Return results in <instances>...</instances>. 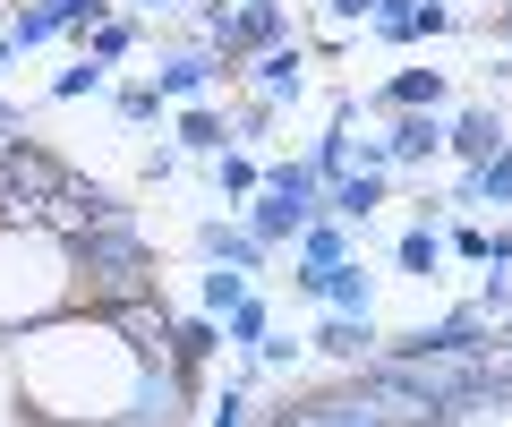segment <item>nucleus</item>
<instances>
[{
  "label": "nucleus",
  "instance_id": "nucleus-1",
  "mask_svg": "<svg viewBox=\"0 0 512 427\" xmlns=\"http://www.w3.org/2000/svg\"><path fill=\"white\" fill-rule=\"evenodd\" d=\"M60 308H77L69 240L52 223H0V334H26Z\"/></svg>",
  "mask_w": 512,
  "mask_h": 427
},
{
  "label": "nucleus",
  "instance_id": "nucleus-2",
  "mask_svg": "<svg viewBox=\"0 0 512 427\" xmlns=\"http://www.w3.org/2000/svg\"><path fill=\"white\" fill-rule=\"evenodd\" d=\"M69 274H77V299L86 308H120V299L154 291V248L128 214L120 223H86V231H69Z\"/></svg>",
  "mask_w": 512,
  "mask_h": 427
},
{
  "label": "nucleus",
  "instance_id": "nucleus-3",
  "mask_svg": "<svg viewBox=\"0 0 512 427\" xmlns=\"http://www.w3.org/2000/svg\"><path fill=\"white\" fill-rule=\"evenodd\" d=\"M60 180H69V163H60V154H43L26 129L0 137V223H52Z\"/></svg>",
  "mask_w": 512,
  "mask_h": 427
},
{
  "label": "nucleus",
  "instance_id": "nucleus-4",
  "mask_svg": "<svg viewBox=\"0 0 512 427\" xmlns=\"http://www.w3.org/2000/svg\"><path fill=\"white\" fill-rule=\"evenodd\" d=\"M188 410H197V376H180L171 359H154V368H137V385H128L120 427H188Z\"/></svg>",
  "mask_w": 512,
  "mask_h": 427
},
{
  "label": "nucleus",
  "instance_id": "nucleus-5",
  "mask_svg": "<svg viewBox=\"0 0 512 427\" xmlns=\"http://www.w3.org/2000/svg\"><path fill=\"white\" fill-rule=\"evenodd\" d=\"M111 18V0H18L9 9V52H35V43H52V35H86V26H103Z\"/></svg>",
  "mask_w": 512,
  "mask_h": 427
},
{
  "label": "nucleus",
  "instance_id": "nucleus-6",
  "mask_svg": "<svg viewBox=\"0 0 512 427\" xmlns=\"http://www.w3.org/2000/svg\"><path fill=\"white\" fill-rule=\"evenodd\" d=\"M94 316H103V325H111V334H120L128 342V359H137V368H154V359H171V308H163V299H120V308H94Z\"/></svg>",
  "mask_w": 512,
  "mask_h": 427
},
{
  "label": "nucleus",
  "instance_id": "nucleus-7",
  "mask_svg": "<svg viewBox=\"0 0 512 427\" xmlns=\"http://www.w3.org/2000/svg\"><path fill=\"white\" fill-rule=\"evenodd\" d=\"M291 291L325 299L333 316H376V274H367L359 257H342V265H316V274H291Z\"/></svg>",
  "mask_w": 512,
  "mask_h": 427
},
{
  "label": "nucleus",
  "instance_id": "nucleus-8",
  "mask_svg": "<svg viewBox=\"0 0 512 427\" xmlns=\"http://www.w3.org/2000/svg\"><path fill=\"white\" fill-rule=\"evenodd\" d=\"M222 77H231V69H222V60L205 52V43H180V52H163V60H154V94H163V103H205V94H214Z\"/></svg>",
  "mask_w": 512,
  "mask_h": 427
},
{
  "label": "nucleus",
  "instance_id": "nucleus-9",
  "mask_svg": "<svg viewBox=\"0 0 512 427\" xmlns=\"http://www.w3.org/2000/svg\"><path fill=\"white\" fill-rule=\"evenodd\" d=\"M274 43H291V9H282V0H239L231 35H222V69H239V60H256V52H274Z\"/></svg>",
  "mask_w": 512,
  "mask_h": 427
},
{
  "label": "nucleus",
  "instance_id": "nucleus-10",
  "mask_svg": "<svg viewBox=\"0 0 512 427\" xmlns=\"http://www.w3.org/2000/svg\"><path fill=\"white\" fill-rule=\"evenodd\" d=\"M197 257H205V265H231V274H265V265H274V248L256 240L248 223L214 214V223H197Z\"/></svg>",
  "mask_w": 512,
  "mask_h": 427
},
{
  "label": "nucleus",
  "instance_id": "nucleus-11",
  "mask_svg": "<svg viewBox=\"0 0 512 427\" xmlns=\"http://www.w3.org/2000/svg\"><path fill=\"white\" fill-rule=\"evenodd\" d=\"M239 69H248V86L265 94V103H308V52H299V43H274V52H256V60H239Z\"/></svg>",
  "mask_w": 512,
  "mask_h": 427
},
{
  "label": "nucleus",
  "instance_id": "nucleus-12",
  "mask_svg": "<svg viewBox=\"0 0 512 427\" xmlns=\"http://www.w3.org/2000/svg\"><path fill=\"white\" fill-rule=\"evenodd\" d=\"M265 427H384V410L367 402L359 385H342V393H316V402H299V410H274Z\"/></svg>",
  "mask_w": 512,
  "mask_h": 427
},
{
  "label": "nucleus",
  "instance_id": "nucleus-13",
  "mask_svg": "<svg viewBox=\"0 0 512 427\" xmlns=\"http://www.w3.org/2000/svg\"><path fill=\"white\" fill-rule=\"evenodd\" d=\"M367 26H376L384 43H427V35H453V9H444V0H376Z\"/></svg>",
  "mask_w": 512,
  "mask_h": 427
},
{
  "label": "nucleus",
  "instance_id": "nucleus-14",
  "mask_svg": "<svg viewBox=\"0 0 512 427\" xmlns=\"http://www.w3.org/2000/svg\"><path fill=\"white\" fill-rule=\"evenodd\" d=\"M316 351H325L333 368H367V359L384 351V325H376V316H333V308H325V325H316Z\"/></svg>",
  "mask_w": 512,
  "mask_h": 427
},
{
  "label": "nucleus",
  "instance_id": "nucleus-15",
  "mask_svg": "<svg viewBox=\"0 0 512 427\" xmlns=\"http://www.w3.org/2000/svg\"><path fill=\"white\" fill-rule=\"evenodd\" d=\"M444 154V120L436 112H393V129H384V163L393 171H419Z\"/></svg>",
  "mask_w": 512,
  "mask_h": 427
},
{
  "label": "nucleus",
  "instance_id": "nucleus-16",
  "mask_svg": "<svg viewBox=\"0 0 512 427\" xmlns=\"http://www.w3.org/2000/svg\"><path fill=\"white\" fill-rule=\"evenodd\" d=\"M239 223H248V231H256V240H265V248H291L299 231L316 223V214H308V205H299V197H274V188H256V197L239 205Z\"/></svg>",
  "mask_w": 512,
  "mask_h": 427
},
{
  "label": "nucleus",
  "instance_id": "nucleus-17",
  "mask_svg": "<svg viewBox=\"0 0 512 427\" xmlns=\"http://www.w3.org/2000/svg\"><path fill=\"white\" fill-rule=\"evenodd\" d=\"M444 146H453L461 163H487V154L512 146V129H504V112H495V103H470L461 120H444Z\"/></svg>",
  "mask_w": 512,
  "mask_h": 427
},
{
  "label": "nucleus",
  "instance_id": "nucleus-18",
  "mask_svg": "<svg viewBox=\"0 0 512 427\" xmlns=\"http://www.w3.org/2000/svg\"><path fill=\"white\" fill-rule=\"evenodd\" d=\"M444 94H453V77H444V69H402L393 86L367 94V103H376V112H444Z\"/></svg>",
  "mask_w": 512,
  "mask_h": 427
},
{
  "label": "nucleus",
  "instance_id": "nucleus-19",
  "mask_svg": "<svg viewBox=\"0 0 512 427\" xmlns=\"http://www.w3.org/2000/svg\"><path fill=\"white\" fill-rule=\"evenodd\" d=\"M222 359V316H171V368L180 376H197V368H214Z\"/></svg>",
  "mask_w": 512,
  "mask_h": 427
},
{
  "label": "nucleus",
  "instance_id": "nucleus-20",
  "mask_svg": "<svg viewBox=\"0 0 512 427\" xmlns=\"http://www.w3.org/2000/svg\"><path fill=\"white\" fill-rule=\"evenodd\" d=\"M393 197V171H350V180H333L325 188V214H342L350 231H367V214Z\"/></svg>",
  "mask_w": 512,
  "mask_h": 427
},
{
  "label": "nucleus",
  "instance_id": "nucleus-21",
  "mask_svg": "<svg viewBox=\"0 0 512 427\" xmlns=\"http://www.w3.org/2000/svg\"><path fill=\"white\" fill-rule=\"evenodd\" d=\"M299 274H316V265H342V257H359V240H350V223H342V214H316V223L308 231H299Z\"/></svg>",
  "mask_w": 512,
  "mask_h": 427
},
{
  "label": "nucleus",
  "instance_id": "nucleus-22",
  "mask_svg": "<svg viewBox=\"0 0 512 427\" xmlns=\"http://www.w3.org/2000/svg\"><path fill=\"white\" fill-rule=\"evenodd\" d=\"M393 265H402V282H436L444 274V223H410L393 240Z\"/></svg>",
  "mask_w": 512,
  "mask_h": 427
},
{
  "label": "nucleus",
  "instance_id": "nucleus-23",
  "mask_svg": "<svg viewBox=\"0 0 512 427\" xmlns=\"http://www.w3.org/2000/svg\"><path fill=\"white\" fill-rule=\"evenodd\" d=\"M265 334H274V299H265V291H248L231 316H222V351H239V359H248Z\"/></svg>",
  "mask_w": 512,
  "mask_h": 427
},
{
  "label": "nucleus",
  "instance_id": "nucleus-24",
  "mask_svg": "<svg viewBox=\"0 0 512 427\" xmlns=\"http://www.w3.org/2000/svg\"><path fill=\"white\" fill-rule=\"evenodd\" d=\"M222 146H231V120L205 112V103H188V112H180V154H205V163H214Z\"/></svg>",
  "mask_w": 512,
  "mask_h": 427
},
{
  "label": "nucleus",
  "instance_id": "nucleus-25",
  "mask_svg": "<svg viewBox=\"0 0 512 427\" xmlns=\"http://www.w3.org/2000/svg\"><path fill=\"white\" fill-rule=\"evenodd\" d=\"M248 291H256V282L231 274V265H205V274H197V308H205V316H231Z\"/></svg>",
  "mask_w": 512,
  "mask_h": 427
},
{
  "label": "nucleus",
  "instance_id": "nucleus-26",
  "mask_svg": "<svg viewBox=\"0 0 512 427\" xmlns=\"http://www.w3.org/2000/svg\"><path fill=\"white\" fill-rule=\"evenodd\" d=\"M256 180H265V163H256L248 146H222L214 154V188H222V197H256Z\"/></svg>",
  "mask_w": 512,
  "mask_h": 427
},
{
  "label": "nucleus",
  "instance_id": "nucleus-27",
  "mask_svg": "<svg viewBox=\"0 0 512 427\" xmlns=\"http://www.w3.org/2000/svg\"><path fill=\"white\" fill-rule=\"evenodd\" d=\"M128 52H137V18H103V26H86V60H103V69H120Z\"/></svg>",
  "mask_w": 512,
  "mask_h": 427
},
{
  "label": "nucleus",
  "instance_id": "nucleus-28",
  "mask_svg": "<svg viewBox=\"0 0 512 427\" xmlns=\"http://www.w3.org/2000/svg\"><path fill=\"white\" fill-rule=\"evenodd\" d=\"M299 359H308V342H299V334H265V342L248 351V368H256V376H299Z\"/></svg>",
  "mask_w": 512,
  "mask_h": 427
},
{
  "label": "nucleus",
  "instance_id": "nucleus-29",
  "mask_svg": "<svg viewBox=\"0 0 512 427\" xmlns=\"http://www.w3.org/2000/svg\"><path fill=\"white\" fill-rule=\"evenodd\" d=\"M103 86H111V69H103V60H86V52H77L69 69L52 77V103H77V94H103Z\"/></svg>",
  "mask_w": 512,
  "mask_h": 427
},
{
  "label": "nucleus",
  "instance_id": "nucleus-30",
  "mask_svg": "<svg viewBox=\"0 0 512 427\" xmlns=\"http://www.w3.org/2000/svg\"><path fill=\"white\" fill-rule=\"evenodd\" d=\"M274 120H282V112L265 103V94H256V103H239V112H231V146H248V154H256L265 137H274Z\"/></svg>",
  "mask_w": 512,
  "mask_h": 427
},
{
  "label": "nucleus",
  "instance_id": "nucleus-31",
  "mask_svg": "<svg viewBox=\"0 0 512 427\" xmlns=\"http://www.w3.org/2000/svg\"><path fill=\"white\" fill-rule=\"evenodd\" d=\"M111 103H120V120H128V129H146V120H163V94H154V77H128V86L111 94Z\"/></svg>",
  "mask_w": 512,
  "mask_h": 427
},
{
  "label": "nucleus",
  "instance_id": "nucleus-32",
  "mask_svg": "<svg viewBox=\"0 0 512 427\" xmlns=\"http://www.w3.org/2000/svg\"><path fill=\"white\" fill-rule=\"evenodd\" d=\"M470 308H478V316H495V325L512 316V274H504V265H487V274H478V299H470Z\"/></svg>",
  "mask_w": 512,
  "mask_h": 427
},
{
  "label": "nucleus",
  "instance_id": "nucleus-33",
  "mask_svg": "<svg viewBox=\"0 0 512 427\" xmlns=\"http://www.w3.org/2000/svg\"><path fill=\"white\" fill-rule=\"evenodd\" d=\"M444 257H461V265H487V223H453V231H444Z\"/></svg>",
  "mask_w": 512,
  "mask_h": 427
},
{
  "label": "nucleus",
  "instance_id": "nucleus-34",
  "mask_svg": "<svg viewBox=\"0 0 512 427\" xmlns=\"http://www.w3.org/2000/svg\"><path fill=\"white\" fill-rule=\"evenodd\" d=\"M205 410H214V427H248V385L231 376V385H222V393H214Z\"/></svg>",
  "mask_w": 512,
  "mask_h": 427
},
{
  "label": "nucleus",
  "instance_id": "nucleus-35",
  "mask_svg": "<svg viewBox=\"0 0 512 427\" xmlns=\"http://www.w3.org/2000/svg\"><path fill=\"white\" fill-rule=\"evenodd\" d=\"M367 9H376V0H325V18L342 26V35H350V26H367Z\"/></svg>",
  "mask_w": 512,
  "mask_h": 427
},
{
  "label": "nucleus",
  "instance_id": "nucleus-36",
  "mask_svg": "<svg viewBox=\"0 0 512 427\" xmlns=\"http://www.w3.org/2000/svg\"><path fill=\"white\" fill-rule=\"evenodd\" d=\"M444 427H512V402H495V410H470V419H444Z\"/></svg>",
  "mask_w": 512,
  "mask_h": 427
},
{
  "label": "nucleus",
  "instance_id": "nucleus-37",
  "mask_svg": "<svg viewBox=\"0 0 512 427\" xmlns=\"http://www.w3.org/2000/svg\"><path fill=\"white\" fill-rule=\"evenodd\" d=\"M26 120H18V103H9V94H0V137H18Z\"/></svg>",
  "mask_w": 512,
  "mask_h": 427
},
{
  "label": "nucleus",
  "instance_id": "nucleus-38",
  "mask_svg": "<svg viewBox=\"0 0 512 427\" xmlns=\"http://www.w3.org/2000/svg\"><path fill=\"white\" fill-rule=\"evenodd\" d=\"M495 43H504V52H512V0H504V9H495Z\"/></svg>",
  "mask_w": 512,
  "mask_h": 427
},
{
  "label": "nucleus",
  "instance_id": "nucleus-39",
  "mask_svg": "<svg viewBox=\"0 0 512 427\" xmlns=\"http://www.w3.org/2000/svg\"><path fill=\"white\" fill-rule=\"evenodd\" d=\"M171 9H180V0H137V18H171Z\"/></svg>",
  "mask_w": 512,
  "mask_h": 427
},
{
  "label": "nucleus",
  "instance_id": "nucleus-40",
  "mask_svg": "<svg viewBox=\"0 0 512 427\" xmlns=\"http://www.w3.org/2000/svg\"><path fill=\"white\" fill-rule=\"evenodd\" d=\"M9 60H18V52H9V35H0V77H9Z\"/></svg>",
  "mask_w": 512,
  "mask_h": 427
},
{
  "label": "nucleus",
  "instance_id": "nucleus-41",
  "mask_svg": "<svg viewBox=\"0 0 512 427\" xmlns=\"http://www.w3.org/2000/svg\"><path fill=\"white\" fill-rule=\"evenodd\" d=\"M495 9H504V0H495Z\"/></svg>",
  "mask_w": 512,
  "mask_h": 427
}]
</instances>
